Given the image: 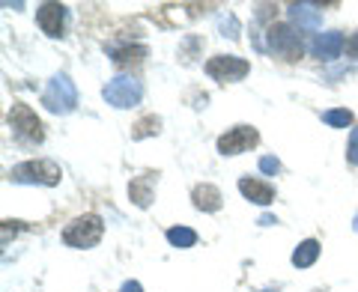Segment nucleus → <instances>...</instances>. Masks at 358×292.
<instances>
[{
    "label": "nucleus",
    "instance_id": "nucleus-27",
    "mask_svg": "<svg viewBox=\"0 0 358 292\" xmlns=\"http://www.w3.org/2000/svg\"><path fill=\"white\" fill-rule=\"evenodd\" d=\"M352 230L358 233V212H355V218H352Z\"/></svg>",
    "mask_w": 358,
    "mask_h": 292
},
{
    "label": "nucleus",
    "instance_id": "nucleus-23",
    "mask_svg": "<svg viewBox=\"0 0 358 292\" xmlns=\"http://www.w3.org/2000/svg\"><path fill=\"white\" fill-rule=\"evenodd\" d=\"M346 54H350L352 60H358V30L352 33L350 39H346Z\"/></svg>",
    "mask_w": 358,
    "mask_h": 292
},
{
    "label": "nucleus",
    "instance_id": "nucleus-6",
    "mask_svg": "<svg viewBox=\"0 0 358 292\" xmlns=\"http://www.w3.org/2000/svg\"><path fill=\"white\" fill-rule=\"evenodd\" d=\"M102 98H105L110 108L129 110V108H134V105H141V98H143V84H141L134 75H117V78H110V81L105 84Z\"/></svg>",
    "mask_w": 358,
    "mask_h": 292
},
{
    "label": "nucleus",
    "instance_id": "nucleus-14",
    "mask_svg": "<svg viewBox=\"0 0 358 292\" xmlns=\"http://www.w3.org/2000/svg\"><path fill=\"white\" fill-rule=\"evenodd\" d=\"M192 203L197 212H203V215H215V212L224 206V194L218 185L212 182H197L192 188Z\"/></svg>",
    "mask_w": 358,
    "mask_h": 292
},
{
    "label": "nucleus",
    "instance_id": "nucleus-18",
    "mask_svg": "<svg viewBox=\"0 0 358 292\" xmlns=\"http://www.w3.org/2000/svg\"><path fill=\"white\" fill-rule=\"evenodd\" d=\"M164 239L171 242L173 248H179V251H188V248H194V244H197V233L192 227H182V224H179V227H171L164 233Z\"/></svg>",
    "mask_w": 358,
    "mask_h": 292
},
{
    "label": "nucleus",
    "instance_id": "nucleus-10",
    "mask_svg": "<svg viewBox=\"0 0 358 292\" xmlns=\"http://www.w3.org/2000/svg\"><path fill=\"white\" fill-rule=\"evenodd\" d=\"M159 170H143L129 182V200L138 209H150L155 200V185H159Z\"/></svg>",
    "mask_w": 358,
    "mask_h": 292
},
{
    "label": "nucleus",
    "instance_id": "nucleus-16",
    "mask_svg": "<svg viewBox=\"0 0 358 292\" xmlns=\"http://www.w3.org/2000/svg\"><path fill=\"white\" fill-rule=\"evenodd\" d=\"M320 242L317 239H305V242H299L296 244V251H293V256H289V260H293V265L296 268H310L313 263L320 260Z\"/></svg>",
    "mask_w": 358,
    "mask_h": 292
},
{
    "label": "nucleus",
    "instance_id": "nucleus-13",
    "mask_svg": "<svg viewBox=\"0 0 358 292\" xmlns=\"http://www.w3.org/2000/svg\"><path fill=\"white\" fill-rule=\"evenodd\" d=\"M287 15H289V24L299 27V30H320L322 3H289Z\"/></svg>",
    "mask_w": 358,
    "mask_h": 292
},
{
    "label": "nucleus",
    "instance_id": "nucleus-28",
    "mask_svg": "<svg viewBox=\"0 0 358 292\" xmlns=\"http://www.w3.org/2000/svg\"><path fill=\"white\" fill-rule=\"evenodd\" d=\"M313 292H326V289H313Z\"/></svg>",
    "mask_w": 358,
    "mask_h": 292
},
{
    "label": "nucleus",
    "instance_id": "nucleus-24",
    "mask_svg": "<svg viewBox=\"0 0 358 292\" xmlns=\"http://www.w3.org/2000/svg\"><path fill=\"white\" fill-rule=\"evenodd\" d=\"M120 292H143V286L138 284V280H126V284L120 286Z\"/></svg>",
    "mask_w": 358,
    "mask_h": 292
},
{
    "label": "nucleus",
    "instance_id": "nucleus-7",
    "mask_svg": "<svg viewBox=\"0 0 358 292\" xmlns=\"http://www.w3.org/2000/svg\"><path fill=\"white\" fill-rule=\"evenodd\" d=\"M203 72L218 84H236V81H242V78H248L251 63L236 57V54H215V57L206 60Z\"/></svg>",
    "mask_w": 358,
    "mask_h": 292
},
{
    "label": "nucleus",
    "instance_id": "nucleus-21",
    "mask_svg": "<svg viewBox=\"0 0 358 292\" xmlns=\"http://www.w3.org/2000/svg\"><path fill=\"white\" fill-rule=\"evenodd\" d=\"M257 167H260V173H266V176H278L284 170V164L275 159V155H263L260 161H257Z\"/></svg>",
    "mask_w": 358,
    "mask_h": 292
},
{
    "label": "nucleus",
    "instance_id": "nucleus-12",
    "mask_svg": "<svg viewBox=\"0 0 358 292\" xmlns=\"http://www.w3.org/2000/svg\"><path fill=\"white\" fill-rule=\"evenodd\" d=\"M36 24L45 36L60 39L66 30V6L63 3H42L36 6Z\"/></svg>",
    "mask_w": 358,
    "mask_h": 292
},
{
    "label": "nucleus",
    "instance_id": "nucleus-11",
    "mask_svg": "<svg viewBox=\"0 0 358 292\" xmlns=\"http://www.w3.org/2000/svg\"><path fill=\"white\" fill-rule=\"evenodd\" d=\"M239 194L254 206H268L275 203V185L260 176H239Z\"/></svg>",
    "mask_w": 358,
    "mask_h": 292
},
{
    "label": "nucleus",
    "instance_id": "nucleus-9",
    "mask_svg": "<svg viewBox=\"0 0 358 292\" xmlns=\"http://www.w3.org/2000/svg\"><path fill=\"white\" fill-rule=\"evenodd\" d=\"M308 51H310V57H313V60L331 63V60H338L341 54L346 51V36H343L341 30H326V33H317V36L310 39Z\"/></svg>",
    "mask_w": 358,
    "mask_h": 292
},
{
    "label": "nucleus",
    "instance_id": "nucleus-20",
    "mask_svg": "<svg viewBox=\"0 0 358 292\" xmlns=\"http://www.w3.org/2000/svg\"><path fill=\"white\" fill-rule=\"evenodd\" d=\"M218 30H221V36H227V39H239V21H236V15H224L218 21Z\"/></svg>",
    "mask_w": 358,
    "mask_h": 292
},
{
    "label": "nucleus",
    "instance_id": "nucleus-19",
    "mask_svg": "<svg viewBox=\"0 0 358 292\" xmlns=\"http://www.w3.org/2000/svg\"><path fill=\"white\" fill-rule=\"evenodd\" d=\"M322 122L331 129H350L355 122V117H352L350 108H331V110H322Z\"/></svg>",
    "mask_w": 358,
    "mask_h": 292
},
{
    "label": "nucleus",
    "instance_id": "nucleus-17",
    "mask_svg": "<svg viewBox=\"0 0 358 292\" xmlns=\"http://www.w3.org/2000/svg\"><path fill=\"white\" fill-rule=\"evenodd\" d=\"M159 131H162V117L147 114L131 126V140H147V138H155Z\"/></svg>",
    "mask_w": 358,
    "mask_h": 292
},
{
    "label": "nucleus",
    "instance_id": "nucleus-8",
    "mask_svg": "<svg viewBox=\"0 0 358 292\" xmlns=\"http://www.w3.org/2000/svg\"><path fill=\"white\" fill-rule=\"evenodd\" d=\"M260 143V131H257L254 126H233L221 134V138L215 140V149L221 155H242V152H251L254 146Z\"/></svg>",
    "mask_w": 358,
    "mask_h": 292
},
{
    "label": "nucleus",
    "instance_id": "nucleus-15",
    "mask_svg": "<svg viewBox=\"0 0 358 292\" xmlns=\"http://www.w3.org/2000/svg\"><path fill=\"white\" fill-rule=\"evenodd\" d=\"M108 54L117 69H134V66H141L150 57V48L147 45H122V48H110Z\"/></svg>",
    "mask_w": 358,
    "mask_h": 292
},
{
    "label": "nucleus",
    "instance_id": "nucleus-4",
    "mask_svg": "<svg viewBox=\"0 0 358 292\" xmlns=\"http://www.w3.org/2000/svg\"><path fill=\"white\" fill-rule=\"evenodd\" d=\"M6 126L13 129V138L24 146H39L45 140V126L36 117V110L24 102H15L6 114Z\"/></svg>",
    "mask_w": 358,
    "mask_h": 292
},
{
    "label": "nucleus",
    "instance_id": "nucleus-25",
    "mask_svg": "<svg viewBox=\"0 0 358 292\" xmlns=\"http://www.w3.org/2000/svg\"><path fill=\"white\" fill-rule=\"evenodd\" d=\"M257 224H260V227H272V224H278V218L275 215H260V221H257Z\"/></svg>",
    "mask_w": 358,
    "mask_h": 292
},
{
    "label": "nucleus",
    "instance_id": "nucleus-5",
    "mask_svg": "<svg viewBox=\"0 0 358 292\" xmlns=\"http://www.w3.org/2000/svg\"><path fill=\"white\" fill-rule=\"evenodd\" d=\"M42 108L48 110V114H57V117L72 114L78 108V89L66 72H57L48 81V87L42 89Z\"/></svg>",
    "mask_w": 358,
    "mask_h": 292
},
{
    "label": "nucleus",
    "instance_id": "nucleus-26",
    "mask_svg": "<svg viewBox=\"0 0 358 292\" xmlns=\"http://www.w3.org/2000/svg\"><path fill=\"white\" fill-rule=\"evenodd\" d=\"M257 292H281L278 286H266V289H257Z\"/></svg>",
    "mask_w": 358,
    "mask_h": 292
},
{
    "label": "nucleus",
    "instance_id": "nucleus-2",
    "mask_svg": "<svg viewBox=\"0 0 358 292\" xmlns=\"http://www.w3.org/2000/svg\"><path fill=\"white\" fill-rule=\"evenodd\" d=\"M266 51L284 63H296L305 54V42L289 21H272L266 27Z\"/></svg>",
    "mask_w": 358,
    "mask_h": 292
},
{
    "label": "nucleus",
    "instance_id": "nucleus-22",
    "mask_svg": "<svg viewBox=\"0 0 358 292\" xmlns=\"http://www.w3.org/2000/svg\"><path fill=\"white\" fill-rule=\"evenodd\" d=\"M346 161L358 167V126L350 129V140H346Z\"/></svg>",
    "mask_w": 358,
    "mask_h": 292
},
{
    "label": "nucleus",
    "instance_id": "nucleus-1",
    "mask_svg": "<svg viewBox=\"0 0 358 292\" xmlns=\"http://www.w3.org/2000/svg\"><path fill=\"white\" fill-rule=\"evenodd\" d=\"M102 235H105L102 215H96V212H84V215L72 218L63 227V244L66 248H72V251H90V248H96V244L102 242Z\"/></svg>",
    "mask_w": 358,
    "mask_h": 292
},
{
    "label": "nucleus",
    "instance_id": "nucleus-3",
    "mask_svg": "<svg viewBox=\"0 0 358 292\" xmlns=\"http://www.w3.org/2000/svg\"><path fill=\"white\" fill-rule=\"evenodd\" d=\"M6 176H9V182H15V185H45V188H54V185H60L63 170H60V164L51 161V159H27V161L9 167Z\"/></svg>",
    "mask_w": 358,
    "mask_h": 292
}]
</instances>
